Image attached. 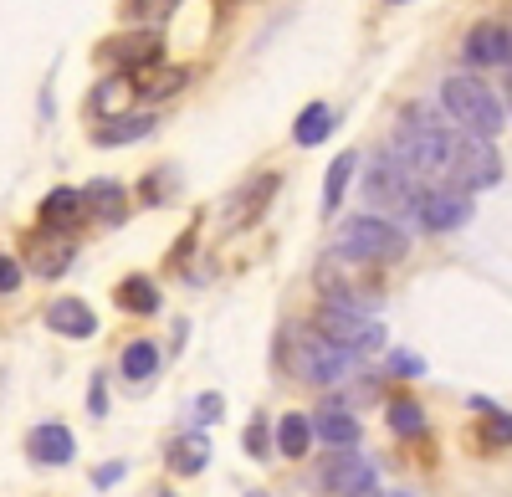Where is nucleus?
I'll return each mask as SVG.
<instances>
[{"instance_id": "obj_26", "label": "nucleus", "mask_w": 512, "mask_h": 497, "mask_svg": "<svg viewBox=\"0 0 512 497\" xmlns=\"http://www.w3.org/2000/svg\"><path fill=\"white\" fill-rule=\"evenodd\" d=\"M328 129H333L328 103H308L303 113H297V123H292V139H297V144H323Z\"/></svg>"}, {"instance_id": "obj_8", "label": "nucleus", "mask_w": 512, "mask_h": 497, "mask_svg": "<svg viewBox=\"0 0 512 497\" xmlns=\"http://www.w3.org/2000/svg\"><path fill=\"white\" fill-rule=\"evenodd\" d=\"M292 375L308 380V385H344L354 375V354H344L338 344H328L323 334L303 328L292 339Z\"/></svg>"}, {"instance_id": "obj_11", "label": "nucleus", "mask_w": 512, "mask_h": 497, "mask_svg": "<svg viewBox=\"0 0 512 497\" xmlns=\"http://www.w3.org/2000/svg\"><path fill=\"white\" fill-rule=\"evenodd\" d=\"M415 221L425 231H456V226L472 221V195H461L451 185H431L420 195V205H415Z\"/></svg>"}, {"instance_id": "obj_15", "label": "nucleus", "mask_w": 512, "mask_h": 497, "mask_svg": "<svg viewBox=\"0 0 512 497\" xmlns=\"http://www.w3.org/2000/svg\"><path fill=\"white\" fill-rule=\"evenodd\" d=\"M313 436H318L323 446H333V451H354V446H359V436H364V426L349 416V410L323 405L318 416H313Z\"/></svg>"}, {"instance_id": "obj_32", "label": "nucleus", "mask_w": 512, "mask_h": 497, "mask_svg": "<svg viewBox=\"0 0 512 497\" xmlns=\"http://www.w3.org/2000/svg\"><path fill=\"white\" fill-rule=\"evenodd\" d=\"M241 441H246V451H251V457H256V462H262V457H267V451H272V426H267L262 416H256V421L246 426V436H241Z\"/></svg>"}, {"instance_id": "obj_19", "label": "nucleus", "mask_w": 512, "mask_h": 497, "mask_svg": "<svg viewBox=\"0 0 512 497\" xmlns=\"http://www.w3.org/2000/svg\"><path fill=\"white\" fill-rule=\"evenodd\" d=\"M272 190H277V175H262V180H251V185H241V190L231 195V205H226V216H231V226H246L251 216H262V205L272 200Z\"/></svg>"}, {"instance_id": "obj_31", "label": "nucleus", "mask_w": 512, "mask_h": 497, "mask_svg": "<svg viewBox=\"0 0 512 497\" xmlns=\"http://www.w3.org/2000/svg\"><path fill=\"white\" fill-rule=\"evenodd\" d=\"M175 6H180V0H128V11H134V21H149V31H154L159 21L175 16Z\"/></svg>"}, {"instance_id": "obj_18", "label": "nucleus", "mask_w": 512, "mask_h": 497, "mask_svg": "<svg viewBox=\"0 0 512 497\" xmlns=\"http://www.w3.org/2000/svg\"><path fill=\"white\" fill-rule=\"evenodd\" d=\"M82 211H88V200H82V190H52L47 200H41V226L47 231H67V226H77L82 221Z\"/></svg>"}, {"instance_id": "obj_40", "label": "nucleus", "mask_w": 512, "mask_h": 497, "mask_svg": "<svg viewBox=\"0 0 512 497\" xmlns=\"http://www.w3.org/2000/svg\"><path fill=\"white\" fill-rule=\"evenodd\" d=\"M384 6H405V0H384Z\"/></svg>"}, {"instance_id": "obj_24", "label": "nucleus", "mask_w": 512, "mask_h": 497, "mask_svg": "<svg viewBox=\"0 0 512 497\" xmlns=\"http://www.w3.org/2000/svg\"><path fill=\"white\" fill-rule=\"evenodd\" d=\"M118 308L123 313H154L159 308V287L149 277H123L118 282Z\"/></svg>"}, {"instance_id": "obj_25", "label": "nucleus", "mask_w": 512, "mask_h": 497, "mask_svg": "<svg viewBox=\"0 0 512 497\" xmlns=\"http://www.w3.org/2000/svg\"><path fill=\"white\" fill-rule=\"evenodd\" d=\"M482 405V421H477V441L487 446V451H497V446H512V416L507 410H492L487 400H477Z\"/></svg>"}, {"instance_id": "obj_14", "label": "nucleus", "mask_w": 512, "mask_h": 497, "mask_svg": "<svg viewBox=\"0 0 512 497\" xmlns=\"http://www.w3.org/2000/svg\"><path fill=\"white\" fill-rule=\"evenodd\" d=\"M72 451H77V441H72V431L57 426V421L36 426V431L26 436V457H31L36 467H67V462H72Z\"/></svg>"}, {"instance_id": "obj_28", "label": "nucleus", "mask_w": 512, "mask_h": 497, "mask_svg": "<svg viewBox=\"0 0 512 497\" xmlns=\"http://www.w3.org/2000/svg\"><path fill=\"white\" fill-rule=\"evenodd\" d=\"M349 175H354V154H338L328 164V180H323V216L338 211V200H344V190H349Z\"/></svg>"}, {"instance_id": "obj_12", "label": "nucleus", "mask_w": 512, "mask_h": 497, "mask_svg": "<svg viewBox=\"0 0 512 497\" xmlns=\"http://www.w3.org/2000/svg\"><path fill=\"white\" fill-rule=\"evenodd\" d=\"M72 257H77V246H72L67 231H47V226H41L36 236H26V267L36 277H62L72 267Z\"/></svg>"}, {"instance_id": "obj_4", "label": "nucleus", "mask_w": 512, "mask_h": 497, "mask_svg": "<svg viewBox=\"0 0 512 497\" xmlns=\"http://www.w3.org/2000/svg\"><path fill=\"white\" fill-rule=\"evenodd\" d=\"M338 252H349L369 267H390L410 252V236L384 216H349L344 226H338Z\"/></svg>"}, {"instance_id": "obj_39", "label": "nucleus", "mask_w": 512, "mask_h": 497, "mask_svg": "<svg viewBox=\"0 0 512 497\" xmlns=\"http://www.w3.org/2000/svg\"><path fill=\"white\" fill-rule=\"evenodd\" d=\"M507 108H512V82H507Z\"/></svg>"}, {"instance_id": "obj_20", "label": "nucleus", "mask_w": 512, "mask_h": 497, "mask_svg": "<svg viewBox=\"0 0 512 497\" xmlns=\"http://www.w3.org/2000/svg\"><path fill=\"white\" fill-rule=\"evenodd\" d=\"M164 462H169V472H180V477H195V472H200V467L210 462V446H205V436H200V431H190V436H180V441H169Z\"/></svg>"}, {"instance_id": "obj_23", "label": "nucleus", "mask_w": 512, "mask_h": 497, "mask_svg": "<svg viewBox=\"0 0 512 497\" xmlns=\"http://www.w3.org/2000/svg\"><path fill=\"white\" fill-rule=\"evenodd\" d=\"M180 88H185V72L180 67H164V62L134 77V93H144V98H169V93H180Z\"/></svg>"}, {"instance_id": "obj_9", "label": "nucleus", "mask_w": 512, "mask_h": 497, "mask_svg": "<svg viewBox=\"0 0 512 497\" xmlns=\"http://www.w3.org/2000/svg\"><path fill=\"white\" fill-rule=\"evenodd\" d=\"M93 57H98V62H108V67H113V72H123V77H139V72L159 67V57H164V36H159V31H128V36H108Z\"/></svg>"}, {"instance_id": "obj_22", "label": "nucleus", "mask_w": 512, "mask_h": 497, "mask_svg": "<svg viewBox=\"0 0 512 497\" xmlns=\"http://www.w3.org/2000/svg\"><path fill=\"white\" fill-rule=\"evenodd\" d=\"M82 200H88V211L103 216L108 226L128 216V195H123V185H113V180H98L93 190H82Z\"/></svg>"}, {"instance_id": "obj_2", "label": "nucleus", "mask_w": 512, "mask_h": 497, "mask_svg": "<svg viewBox=\"0 0 512 497\" xmlns=\"http://www.w3.org/2000/svg\"><path fill=\"white\" fill-rule=\"evenodd\" d=\"M441 108L451 113V123L461 134H477V139H492L502 134V123H507V108H502V93H492L482 77L472 72H451L441 82Z\"/></svg>"}, {"instance_id": "obj_1", "label": "nucleus", "mask_w": 512, "mask_h": 497, "mask_svg": "<svg viewBox=\"0 0 512 497\" xmlns=\"http://www.w3.org/2000/svg\"><path fill=\"white\" fill-rule=\"evenodd\" d=\"M446 123L431 113V108H420L410 103L400 118H395V129H390V144H384V154H390L395 164H405V170L415 180H441V159H446Z\"/></svg>"}, {"instance_id": "obj_10", "label": "nucleus", "mask_w": 512, "mask_h": 497, "mask_svg": "<svg viewBox=\"0 0 512 497\" xmlns=\"http://www.w3.org/2000/svg\"><path fill=\"white\" fill-rule=\"evenodd\" d=\"M318 487L328 497H369L374 492V467L359 457V451H333L318 472Z\"/></svg>"}, {"instance_id": "obj_21", "label": "nucleus", "mask_w": 512, "mask_h": 497, "mask_svg": "<svg viewBox=\"0 0 512 497\" xmlns=\"http://www.w3.org/2000/svg\"><path fill=\"white\" fill-rule=\"evenodd\" d=\"M308 446H313V421H308V416H297V410H292V416L277 421V451H282V457L303 462Z\"/></svg>"}, {"instance_id": "obj_7", "label": "nucleus", "mask_w": 512, "mask_h": 497, "mask_svg": "<svg viewBox=\"0 0 512 497\" xmlns=\"http://www.w3.org/2000/svg\"><path fill=\"white\" fill-rule=\"evenodd\" d=\"M425 190H431V185L415 180L405 164H395L390 154H379L369 180H364V195H369V205H379L384 221H390V216H415V205H420Z\"/></svg>"}, {"instance_id": "obj_35", "label": "nucleus", "mask_w": 512, "mask_h": 497, "mask_svg": "<svg viewBox=\"0 0 512 497\" xmlns=\"http://www.w3.org/2000/svg\"><path fill=\"white\" fill-rule=\"evenodd\" d=\"M395 369H400V375H425V359H415V354H395Z\"/></svg>"}, {"instance_id": "obj_17", "label": "nucleus", "mask_w": 512, "mask_h": 497, "mask_svg": "<svg viewBox=\"0 0 512 497\" xmlns=\"http://www.w3.org/2000/svg\"><path fill=\"white\" fill-rule=\"evenodd\" d=\"M128 103H134V77H123V72H113V77H103L98 88H93V98H88V113L93 118H103V123H113Z\"/></svg>"}, {"instance_id": "obj_33", "label": "nucleus", "mask_w": 512, "mask_h": 497, "mask_svg": "<svg viewBox=\"0 0 512 497\" xmlns=\"http://www.w3.org/2000/svg\"><path fill=\"white\" fill-rule=\"evenodd\" d=\"M221 410H226L221 395H200V400H195V416H200V421H221Z\"/></svg>"}, {"instance_id": "obj_36", "label": "nucleus", "mask_w": 512, "mask_h": 497, "mask_svg": "<svg viewBox=\"0 0 512 497\" xmlns=\"http://www.w3.org/2000/svg\"><path fill=\"white\" fill-rule=\"evenodd\" d=\"M88 410H93V416H103V410H108V395H103V380H93V390H88Z\"/></svg>"}, {"instance_id": "obj_30", "label": "nucleus", "mask_w": 512, "mask_h": 497, "mask_svg": "<svg viewBox=\"0 0 512 497\" xmlns=\"http://www.w3.org/2000/svg\"><path fill=\"white\" fill-rule=\"evenodd\" d=\"M390 431H395V436H420V431H425V410H420L410 395L390 400Z\"/></svg>"}, {"instance_id": "obj_6", "label": "nucleus", "mask_w": 512, "mask_h": 497, "mask_svg": "<svg viewBox=\"0 0 512 497\" xmlns=\"http://www.w3.org/2000/svg\"><path fill=\"white\" fill-rule=\"evenodd\" d=\"M313 334H323L328 344H338L344 354H374L384 349V323L374 313H359V308H338V303H323L313 313Z\"/></svg>"}, {"instance_id": "obj_38", "label": "nucleus", "mask_w": 512, "mask_h": 497, "mask_svg": "<svg viewBox=\"0 0 512 497\" xmlns=\"http://www.w3.org/2000/svg\"><path fill=\"white\" fill-rule=\"evenodd\" d=\"M221 6H246V0H221Z\"/></svg>"}, {"instance_id": "obj_5", "label": "nucleus", "mask_w": 512, "mask_h": 497, "mask_svg": "<svg viewBox=\"0 0 512 497\" xmlns=\"http://www.w3.org/2000/svg\"><path fill=\"white\" fill-rule=\"evenodd\" d=\"M374 272H379V267H369V262H359V257H349V252H338V246H333V252L318 262V287H323L328 303L369 313L374 298H379Z\"/></svg>"}, {"instance_id": "obj_29", "label": "nucleus", "mask_w": 512, "mask_h": 497, "mask_svg": "<svg viewBox=\"0 0 512 497\" xmlns=\"http://www.w3.org/2000/svg\"><path fill=\"white\" fill-rule=\"evenodd\" d=\"M154 129V118L149 113H139V118H113V123H103V134H98V144H128V139H144Z\"/></svg>"}, {"instance_id": "obj_13", "label": "nucleus", "mask_w": 512, "mask_h": 497, "mask_svg": "<svg viewBox=\"0 0 512 497\" xmlns=\"http://www.w3.org/2000/svg\"><path fill=\"white\" fill-rule=\"evenodd\" d=\"M466 62H472V67H507L512 72V26L477 21L472 31H466Z\"/></svg>"}, {"instance_id": "obj_37", "label": "nucleus", "mask_w": 512, "mask_h": 497, "mask_svg": "<svg viewBox=\"0 0 512 497\" xmlns=\"http://www.w3.org/2000/svg\"><path fill=\"white\" fill-rule=\"evenodd\" d=\"M118 477H123V467H118V462H108V467L98 472V482H103V487H108V482H118Z\"/></svg>"}, {"instance_id": "obj_3", "label": "nucleus", "mask_w": 512, "mask_h": 497, "mask_svg": "<svg viewBox=\"0 0 512 497\" xmlns=\"http://www.w3.org/2000/svg\"><path fill=\"white\" fill-rule=\"evenodd\" d=\"M497 180H502V154H497V144L451 129V134H446V159H441V185H451V190H461V195H477V190H492Z\"/></svg>"}, {"instance_id": "obj_27", "label": "nucleus", "mask_w": 512, "mask_h": 497, "mask_svg": "<svg viewBox=\"0 0 512 497\" xmlns=\"http://www.w3.org/2000/svg\"><path fill=\"white\" fill-rule=\"evenodd\" d=\"M118 369H123V380H149L154 369H159V349H154L149 339H134V344L123 349Z\"/></svg>"}, {"instance_id": "obj_41", "label": "nucleus", "mask_w": 512, "mask_h": 497, "mask_svg": "<svg viewBox=\"0 0 512 497\" xmlns=\"http://www.w3.org/2000/svg\"><path fill=\"white\" fill-rule=\"evenodd\" d=\"M246 497H267V492H246Z\"/></svg>"}, {"instance_id": "obj_16", "label": "nucleus", "mask_w": 512, "mask_h": 497, "mask_svg": "<svg viewBox=\"0 0 512 497\" xmlns=\"http://www.w3.org/2000/svg\"><path fill=\"white\" fill-rule=\"evenodd\" d=\"M47 323H52V334H62V339H93L98 334V318H93V308L82 298H57L47 308Z\"/></svg>"}, {"instance_id": "obj_34", "label": "nucleus", "mask_w": 512, "mask_h": 497, "mask_svg": "<svg viewBox=\"0 0 512 497\" xmlns=\"http://www.w3.org/2000/svg\"><path fill=\"white\" fill-rule=\"evenodd\" d=\"M16 282H21V267L0 252V293H16Z\"/></svg>"}]
</instances>
